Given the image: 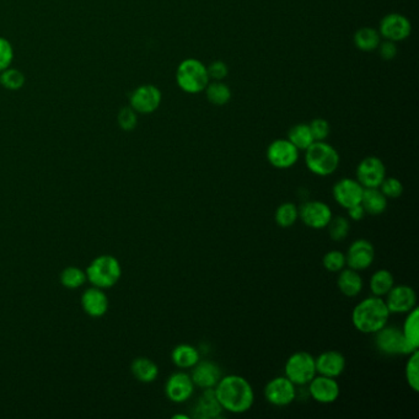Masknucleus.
Masks as SVG:
<instances>
[{
	"label": "nucleus",
	"instance_id": "nucleus-1",
	"mask_svg": "<svg viewBox=\"0 0 419 419\" xmlns=\"http://www.w3.org/2000/svg\"><path fill=\"white\" fill-rule=\"evenodd\" d=\"M216 400L223 410L233 415H243L255 403V391L248 379L240 375L221 376L214 388Z\"/></svg>",
	"mask_w": 419,
	"mask_h": 419
},
{
	"label": "nucleus",
	"instance_id": "nucleus-2",
	"mask_svg": "<svg viewBox=\"0 0 419 419\" xmlns=\"http://www.w3.org/2000/svg\"><path fill=\"white\" fill-rule=\"evenodd\" d=\"M390 315L391 313L383 298L371 296L354 306L352 323L357 331L365 335H374L388 325Z\"/></svg>",
	"mask_w": 419,
	"mask_h": 419
},
{
	"label": "nucleus",
	"instance_id": "nucleus-3",
	"mask_svg": "<svg viewBox=\"0 0 419 419\" xmlns=\"http://www.w3.org/2000/svg\"><path fill=\"white\" fill-rule=\"evenodd\" d=\"M340 163L338 151L326 141H313L305 151V165L316 176L326 177L335 173Z\"/></svg>",
	"mask_w": 419,
	"mask_h": 419
},
{
	"label": "nucleus",
	"instance_id": "nucleus-4",
	"mask_svg": "<svg viewBox=\"0 0 419 419\" xmlns=\"http://www.w3.org/2000/svg\"><path fill=\"white\" fill-rule=\"evenodd\" d=\"M177 86L190 95L203 93L209 84L207 66L197 58L183 59L176 69Z\"/></svg>",
	"mask_w": 419,
	"mask_h": 419
},
{
	"label": "nucleus",
	"instance_id": "nucleus-5",
	"mask_svg": "<svg viewBox=\"0 0 419 419\" xmlns=\"http://www.w3.org/2000/svg\"><path fill=\"white\" fill-rule=\"evenodd\" d=\"M86 278L94 287L108 289L115 287L122 277L119 261L111 255L96 257L86 268Z\"/></svg>",
	"mask_w": 419,
	"mask_h": 419
},
{
	"label": "nucleus",
	"instance_id": "nucleus-6",
	"mask_svg": "<svg viewBox=\"0 0 419 419\" xmlns=\"http://www.w3.org/2000/svg\"><path fill=\"white\" fill-rule=\"evenodd\" d=\"M316 374L315 357L305 350L291 354L284 365V376H287L296 386L309 384Z\"/></svg>",
	"mask_w": 419,
	"mask_h": 419
},
{
	"label": "nucleus",
	"instance_id": "nucleus-7",
	"mask_svg": "<svg viewBox=\"0 0 419 419\" xmlns=\"http://www.w3.org/2000/svg\"><path fill=\"white\" fill-rule=\"evenodd\" d=\"M375 335V345L380 353L385 355H408L415 352L407 344L405 337L402 335L401 328L395 326L383 327Z\"/></svg>",
	"mask_w": 419,
	"mask_h": 419
},
{
	"label": "nucleus",
	"instance_id": "nucleus-8",
	"mask_svg": "<svg viewBox=\"0 0 419 419\" xmlns=\"http://www.w3.org/2000/svg\"><path fill=\"white\" fill-rule=\"evenodd\" d=\"M163 101V94L158 86L144 84L133 90L129 97V106L138 115H151L159 108Z\"/></svg>",
	"mask_w": 419,
	"mask_h": 419
},
{
	"label": "nucleus",
	"instance_id": "nucleus-9",
	"mask_svg": "<svg viewBox=\"0 0 419 419\" xmlns=\"http://www.w3.org/2000/svg\"><path fill=\"white\" fill-rule=\"evenodd\" d=\"M378 31L384 40L398 44L410 37L412 34V24L410 19L402 14L390 13L381 19Z\"/></svg>",
	"mask_w": 419,
	"mask_h": 419
},
{
	"label": "nucleus",
	"instance_id": "nucleus-10",
	"mask_svg": "<svg viewBox=\"0 0 419 419\" xmlns=\"http://www.w3.org/2000/svg\"><path fill=\"white\" fill-rule=\"evenodd\" d=\"M265 398L272 406H289L291 403L296 401V385L293 384L287 376L273 378L266 385Z\"/></svg>",
	"mask_w": 419,
	"mask_h": 419
},
{
	"label": "nucleus",
	"instance_id": "nucleus-11",
	"mask_svg": "<svg viewBox=\"0 0 419 419\" xmlns=\"http://www.w3.org/2000/svg\"><path fill=\"white\" fill-rule=\"evenodd\" d=\"M266 156L273 168L287 170L298 163L299 151L288 139H276L267 148Z\"/></svg>",
	"mask_w": 419,
	"mask_h": 419
},
{
	"label": "nucleus",
	"instance_id": "nucleus-12",
	"mask_svg": "<svg viewBox=\"0 0 419 419\" xmlns=\"http://www.w3.org/2000/svg\"><path fill=\"white\" fill-rule=\"evenodd\" d=\"M355 175V180L364 188H379L381 182L386 177L384 161L378 156H366L358 163Z\"/></svg>",
	"mask_w": 419,
	"mask_h": 419
},
{
	"label": "nucleus",
	"instance_id": "nucleus-13",
	"mask_svg": "<svg viewBox=\"0 0 419 419\" xmlns=\"http://www.w3.org/2000/svg\"><path fill=\"white\" fill-rule=\"evenodd\" d=\"M299 218L311 229H325L332 219V211L323 201H306L299 208Z\"/></svg>",
	"mask_w": 419,
	"mask_h": 419
},
{
	"label": "nucleus",
	"instance_id": "nucleus-14",
	"mask_svg": "<svg viewBox=\"0 0 419 419\" xmlns=\"http://www.w3.org/2000/svg\"><path fill=\"white\" fill-rule=\"evenodd\" d=\"M375 260L374 245L365 238H358L350 243L348 251L345 253V266L354 271H365Z\"/></svg>",
	"mask_w": 419,
	"mask_h": 419
},
{
	"label": "nucleus",
	"instance_id": "nucleus-15",
	"mask_svg": "<svg viewBox=\"0 0 419 419\" xmlns=\"http://www.w3.org/2000/svg\"><path fill=\"white\" fill-rule=\"evenodd\" d=\"M193 381L190 374L177 371L168 376L165 384V395L173 403H183L188 401L194 393Z\"/></svg>",
	"mask_w": 419,
	"mask_h": 419
},
{
	"label": "nucleus",
	"instance_id": "nucleus-16",
	"mask_svg": "<svg viewBox=\"0 0 419 419\" xmlns=\"http://www.w3.org/2000/svg\"><path fill=\"white\" fill-rule=\"evenodd\" d=\"M363 192H364V187L357 180L348 178V177H344L340 181L335 182L332 188L335 203L344 209H348L360 203Z\"/></svg>",
	"mask_w": 419,
	"mask_h": 419
},
{
	"label": "nucleus",
	"instance_id": "nucleus-17",
	"mask_svg": "<svg viewBox=\"0 0 419 419\" xmlns=\"http://www.w3.org/2000/svg\"><path fill=\"white\" fill-rule=\"evenodd\" d=\"M386 306L390 313H407L417 306V294L415 289L401 284L393 286L391 291L386 294Z\"/></svg>",
	"mask_w": 419,
	"mask_h": 419
},
{
	"label": "nucleus",
	"instance_id": "nucleus-18",
	"mask_svg": "<svg viewBox=\"0 0 419 419\" xmlns=\"http://www.w3.org/2000/svg\"><path fill=\"white\" fill-rule=\"evenodd\" d=\"M308 385H309L310 396L318 403L330 405L340 398V384L333 378L316 374V376Z\"/></svg>",
	"mask_w": 419,
	"mask_h": 419
},
{
	"label": "nucleus",
	"instance_id": "nucleus-19",
	"mask_svg": "<svg viewBox=\"0 0 419 419\" xmlns=\"http://www.w3.org/2000/svg\"><path fill=\"white\" fill-rule=\"evenodd\" d=\"M191 379L196 388H214L223 376L221 366L211 360H199L191 371Z\"/></svg>",
	"mask_w": 419,
	"mask_h": 419
},
{
	"label": "nucleus",
	"instance_id": "nucleus-20",
	"mask_svg": "<svg viewBox=\"0 0 419 419\" xmlns=\"http://www.w3.org/2000/svg\"><path fill=\"white\" fill-rule=\"evenodd\" d=\"M81 308L90 318H102L108 310L110 301L101 288L91 287L81 296Z\"/></svg>",
	"mask_w": 419,
	"mask_h": 419
},
{
	"label": "nucleus",
	"instance_id": "nucleus-21",
	"mask_svg": "<svg viewBox=\"0 0 419 419\" xmlns=\"http://www.w3.org/2000/svg\"><path fill=\"white\" fill-rule=\"evenodd\" d=\"M318 375L337 379L345 370V358L338 350H326L315 358Z\"/></svg>",
	"mask_w": 419,
	"mask_h": 419
},
{
	"label": "nucleus",
	"instance_id": "nucleus-22",
	"mask_svg": "<svg viewBox=\"0 0 419 419\" xmlns=\"http://www.w3.org/2000/svg\"><path fill=\"white\" fill-rule=\"evenodd\" d=\"M221 408L219 402L216 400L214 388H206L202 396L196 402L193 417L199 419L221 418Z\"/></svg>",
	"mask_w": 419,
	"mask_h": 419
},
{
	"label": "nucleus",
	"instance_id": "nucleus-23",
	"mask_svg": "<svg viewBox=\"0 0 419 419\" xmlns=\"http://www.w3.org/2000/svg\"><path fill=\"white\" fill-rule=\"evenodd\" d=\"M337 287L343 296L354 298L360 294L363 289V278L358 271L352 268H343L340 271L337 278Z\"/></svg>",
	"mask_w": 419,
	"mask_h": 419
},
{
	"label": "nucleus",
	"instance_id": "nucleus-24",
	"mask_svg": "<svg viewBox=\"0 0 419 419\" xmlns=\"http://www.w3.org/2000/svg\"><path fill=\"white\" fill-rule=\"evenodd\" d=\"M171 360L178 369H192L201 360V353L191 344H178L172 349Z\"/></svg>",
	"mask_w": 419,
	"mask_h": 419
},
{
	"label": "nucleus",
	"instance_id": "nucleus-25",
	"mask_svg": "<svg viewBox=\"0 0 419 419\" xmlns=\"http://www.w3.org/2000/svg\"><path fill=\"white\" fill-rule=\"evenodd\" d=\"M133 376L143 384H151L159 376V366L146 357L136 358L131 364Z\"/></svg>",
	"mask_w": 419,
	"mask_h": 419
},
{
	"label": "nucleus",
	"instance_id": "nucleus-26",
	"mask_svg": "<svg viewBox=\"0 0 419 419\" xmlns=\"http://www.w3.org/2000/svg\"><path fill=\"white\" fill-rule=\"evenodd\" d=\"M360 204L366 214L381 216L388 208V198L381 193L379 188H364Z\"/></svg>",
	"mask_w": 419,
	"mask_h": 419
},
{
	"label": "nucleus",
	"instance_id": "nucleus-27",
	"mask_svg": "<svg viewBox=\"0 0 419 419\" xmlns=\"http://www.w3.org/2000/svg\"><path fill=\"white\" fill-rule=\"evenodd\" d=\"M354 46L362 52L376 51L381 42V36L374 27H362L354 34Z\"/></svg>",
	"mask_w": 419,
	"mask_h": 419
},
{
	"label": "nucleus",
	"instance_id": "nucleus-28",
	"mask_svg": "<svg viewBox=\"0 0 419 419\" xmlns=\"http://www.w3.org/2000/svg\"><path fill=\"white\" fill-rule=\"evenodd\" d=\"M401 331L407 344L413 350H417L419 347V309L417 306L415 309L410 310V313H407V318Z\"/></svg>",
	"mask_w": 419,
	"mask_h": 419
},
{
	"label": "nucleus",
	"instance_id": "nucleus-29",
	"mask_svg": "<svg viewBox=\"0 0 419 419\" xmlns=\"http://www.w3.org/2000/svg\"><path fill=\"white\" fill-rule=\"evenodd\" d=\"M204 93H206L208 101L214 106H224L226 104H229L231 96H233L231 90L226 83L216 81V80L209 81Z\"/></svg>",
	"mask_w": 419,
	"mask_h": 419
},
{
	"label": "nucleus",
	"instance_id": "nucleus-30",
	"mask_svg": "<svg viewBox=\"0 0 419 419\" xmlns=\"http://www.w3.org/2000/svg\"><path fill=\"white\" fill-rule=\"evenodd\" d=\"M370 291L373 296H386L391 288L395 286V278L388 269H378L370 277Z\"/></svg>",
	"mask_w": 419,
	"mask_h": 419
},
{
	"label": "nucleus",
	"instance_id": "nucleus-31",
	"mask_svg": "<svg viewBox=\"0 0 419 419\" xmlns=\"http://www.w3.org/2000/svg\"><path fill=\"white\" fill-rule=\"evenodd\" d=\"M287 139L299 151H306L313 144V141H315L309 124L306 123H298L296 126H293L289 129V132H288Z\"/></svg>",
	"mask_w": 419,
	"mask_h": 419
},
{
	"label": "nucleus",
	"instance_id": "nucleus-32",
	"mask_svg": "<svg viewBox=\"0 0 419 419\" xmlns=\"http://www.w3.org/2000/svg\"><path fill=\"white\" fill-rule=\"evenodd\" d=\"M59 281L63 287L66 289H78L84 286L88 278H86L85 271L76 266H71L63 269L59 276Z\"/></svg>",
	"mask_w": 419,
	"mask_h": 419
},
{
	"label": "nucleus",
	"instance_id": "nucleus-33",
	"mask_svg": "<svg viewBox=\"0 0 419 419\" xmlns=\"http://www.w3.org/2000/svg\"><path fill=\"white\" fill-rule=\"evenodd\" d=\"M274 219L281 228H291L299 219V208L291 202L282 203L274 213Z\"/></svg>",
	"mask_w": 419,
	"mask_h": 419
},
{
	"label": "nucleus",
	"instance_id": "nucleus-34",
	"mask_svg": "<svg viewBox=\"0 0 419 419\" xmlns=\"http://www.w3.org/2000/svg\"><path fill=\"white\" fill-rule=\"evenodd\" d=\"M25 74L13 66L0 73V85L9 91H18L25 85Z\"/></svg>",
	"mask_w": 419,
	"mask_h": 419
},
{
	"label": "nucleus",
	"instance_id": "nucleus-35",
	"mask_svg": "<svg viewBox=\"0 0 419 419\" xmlns=\"http://www.w3.org/2000/svg\"><path fill=\"white\" fill-rule=\"evenodd\" d=\"M405 378L407 385L415 393L419 391V353L418 349L408 354V360L405 366Z\"/></svg>",
	"mask_w": 419,
	"mask_h": 419
},
{
	"label": "nucleus",
	"instance_id": "nucleus-36",
	"mask_svg": "<svg viewBox=\"0 0 419 419\" xmlns=\"http://www.w3.org/2000/svg\"><path fill=\"white\" fill-rule=\"evenodd\" d=\"M328 229V235L333 241H343L344 238H347L350 230V224L347 218L344 216H332L331 221L327 226Z\"/></svg>",
	"mask_w": 419,
	"mask_h": 419
},
{
	"label": "nucleus",
	"instance_id": "nucleus-37",
	"mask_svg": "<svg viewBox=\"0 0 419 419\" xmlns=\"http://www.w3.org/2000/svg\"><path fill=\"white\" fill-rule=\"evenodd\" d=\"M117 123L124 132H132L137 128L138 113L131 106H124L117 115Z\"/></svg>",
	"mask_w": 419,
	"mask_h": 419
},
{
	"label": "nucleus",
	"instance_id": "nucleus-38",
	"mask_svg": "<svg viewBox=\"0 0 419 419\" xmlns=\"http://www.w3.org/2000/svg\"><path fill=\"white\" fill-rule=\"evenodd\" d=\"M323 266L328 272L338 273L345 267V255L338 250H331L323 256Z\"/></svg>",
	"mask_w": 419,
	"mask_h": 419
},
{
	"label": "nucleus",
	"instance_id": "nucleus-39",
	"mask_svg": "<svg viewBox=\"0 0 419 419\" xmlns=\"http://www.w3.org/2000/svg\"><path fill=\"white\" fill-rule=\"evenodd\" d=\"M379 190L388 199L398 198L403 193V185L396 177H385L384 181L379 186Z\"/></svg>",
	"mask_w": 419,
	"mask_h": 419
},
{
	"label": "nucleus",
	"instance_id": "nucleus-40",
	"mask_svg": "<svg viewBox=\"0 0 419 419\" xmlns=\"http://www.w3.org/2000/svg\"><path fill=\"white\" fill-rule=\"evenodd\" d=\"M14 47L11 42L0 36V73L11 66L14 61Z\"/></svg>",
	"mask_w": 419,
	"mask_h": 419
},
{
	"label": "nucleus",
	"instance_id": "nucleus-41",
	"mask_svg": "<svg viewBox=\"0 0 419 419\" xmlns=\"http://www.w3.org/2000/svg\"><path fill=\"white\" fill-rule=\"evenodd\" d=\"M309 127L311 129L315 141H326L328 136H330V133H331V126H330L328 121H326V119H313L309 123Z\"/></svg>",
	"mask_w": 419,
	"mask_h": 419
},
{
	"label": "nucleus",
	"instance_id": "nucleus-42",
	"mask_svg": "<svg viewBox=\"0 0 419 419\" xmlns=\"http://www.w3.org/2000/svg\"><path fill=\"white\" fill-rule=\"evenodd\" d=\"M207 71L209 79L216 80V81H223L229 74V68L223 61H214L211 63L209 66H207Z\"/></svg>",
	"mask_w": 419,
	"mask_h": 419
},
{
	"label": "nucleus",
	"instance_id": "nucleus-43",
	"mask_svg": "<svg viewBox=\"0 0 419 419\" xmlns=\"http://www.w3.org/2000/svg\"><path fill=\"white\" fill-rule=\"evenodd\" d=\"M378 51H379L380 57L383 58L384 61H388V62L398 57V44H396V42H393V41H381L379 47H378Z\"/></svg>",
	"mask_w": 419,
	"mask_h": 419
},
{
	"label": "nucleus",
	"instance_id": "nucleus-44",
	"mask_svg": "<svg viewBox=\"0 0 419 419\" xmlns=\"http://www.w3.org/2000/svg\"><path fill=\"white\" fill-rule=\"evenodd\" d=\"M347 211H348L349 218L354 221H363L364 216H366L365 211H364V208H363V206L360 203L357 204V206H353V207L348 208Z\"/></svg>",
	"mask_w": 419,
	"mask_h": 419
},
{
	"label": "nucleus",
	"instance_id": "nucleus-45",
	"mask_svg": "<svg viewBox=\"0 0 419 419\" xmlns=\"http://www.w3.org/2000/svg\"><path fill=\"white\" fill-rule=\"evenodd\" d=\"M172 418H173V419H177V418H181V419H188V418H190V415H172Z\"/></svg>",
	"mask_w": 419,
	"mask_h": 419
}]
</instances>
